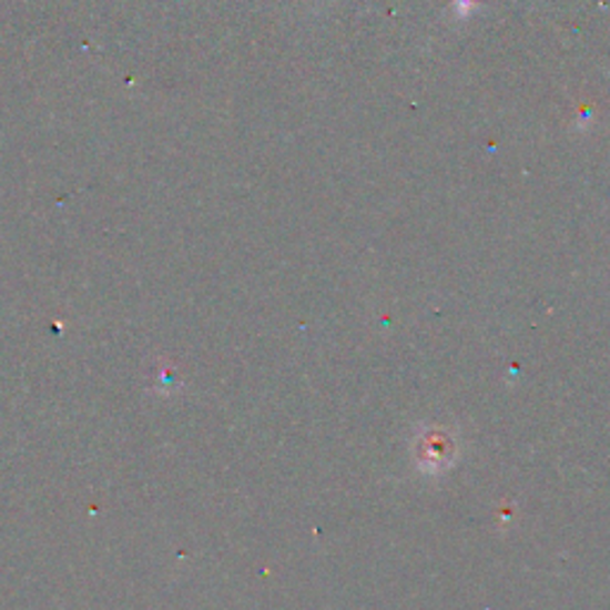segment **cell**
Here are the masks:
<instances>
[{
	"mask_svg": "<svg viewBox=\"0 0 610 610\" xmlns=\"http://www.w3.org/2000/svg\"><path fill=\"white\" fill-rule=\"evenodd\" d=\"M415 465L417 470L425 475H439L446 468H451L458 446L456 439L444 427H425L420 435L415 437Z\"/></svg>",
	"mask_w": 610,
	"mask_h": 610,
	"instance_id": "obj_1",
	"label": "cell"
}]
</instances>
